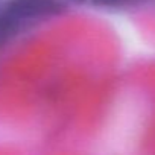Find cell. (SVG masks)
<instances>
[{
    "label": "cell",
    "mask_w": 155,
    "mask_h": 155,
    "mask_svg": "<svg viewBox=\"0 0 155 155\" xmlns=\"http://www.w3.org/2000/svg\"><path fill=\"white\" fill-rule=\"evenodd\" d=\"M85 2H91L96 6L101 8H110V9H123V8H132L138 6L152 0H85Z\"/></svg>",
    "instance_id": "7a4b0ae2"
},
{
    "label": "cell",
    "mask_w": 155,
    "mask_h": 155,
    "mask_svg": "<svg viewBox=\"0 0 155 155\" xmlns=\"http://www.w3.org/2000/svg\"><path fill=\"white\" fill-rule=\"evenodd\" d=\"M61 9L59 0H9L0 12V43Z\"/></svg>",
    "instance_id": "6da1fadb"
}]
</instances>
